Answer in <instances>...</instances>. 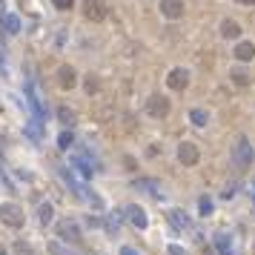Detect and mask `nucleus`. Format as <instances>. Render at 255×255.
Segmentation results:
<instances>
[{
    "label": "nucleus",
    "instance_id": "26",
    "mask_svg": "<svg viewBox=\"0 0 255 255\" xmlns=\"http://www.w3.org/2000/svg\"><path fill=\"white\" fill-rule=\"evenodd\" d=\"M72 3H75V0H52V6H55V9H60V12H69V9H72Z\"/></svg>",
    "mask_w": 255,
    "mask_h": 255
},
{
    "label": "nucleus",
    "instance_id": "2",
    "mask_svg": "<svg viewBox=\"0 0 255 255\" xmlns=\"http://www.w3.org/2000/svg\"><path fill=\"white\" fill-rule=\"evenodd\" d=\"M0 224L9 227V229H20L26 224V215L17 204H0Z\"/></svg>",
    "mask_w": 255,
    "mask_h": 255
},
{
    "label": "nucleus",
    "instance_id": "16",
    "mask_svg": "<svg viewBox=\"0 0 255 255\" xmlns=\"http://www.w3.org/2000/svg\"><path fill=\"white\" fill-rule=\"evenodd\" d=\"M215 250L224 253V255H229L232 253V235H229V232H218V235H215Z\"/></svg>",
    "mask_w": 255,
    "mask_h": 255
},
{
    "label": "nucleus",
    "instance_id": "9",
    "mask_svg": "<svg viewBox=\"0 0 255 255\" xmlns=\"http://www.w3.org/2000/svg\"><path fill=\"white\" fill-rule=\"evenodd\" d=\"M158 9L167 20H181L184 17V0H161Z\"/></svg>",
    "mask_w": 255,
    "mask_h": 255
},
{
    "label": "nucleus",
    "instance_id": "20",
    "mask_svg": "<svg viewBox=\"0 0 255 255\" xmlns=\"http://www.w3.org/2000/svg\"><path fill=\"white\" fill-rule=\"evenodd\" d=\"M84 89H86V95H98L101 92V78L92 72V75H86L84 78Z\"/></svg>",
    "mask_w": 255,
    "mask_h": 255
},
{
    "label": "nucleus",
    "instance_id": "28",
    "mask_svg": "<svg viewBox=\"0 0 255 255\" xmlns=\"http://www.w3.org/2000/svg\"><path fill=\"white\" fill-rule=\"evenodd\" d=\"M15 250H17V253H32V247H29V244H23V241H17Z\"/></svg>",
    "mask_w": 255,
    "mask_h": 255
},
{
    "label": "nucleus",
    "instance_id": "6",
    "mask_svg": "<svg viewBox=\"0 0 255 255\" xmlns=\"http://www.w3.org/2000/svg\"><path fill=\"white\" fill-rule=\"evenodd\" d=\"M55 229H57V235L63 241H78L81 238V224L75 221V218H60V221L55 224Z\"/></svg>",
    "mask_w": 255,
    "mask_h": 255
},
{
    "label": "nucleus",
    "instance_id": "14",
    "mask_svg": "<svg viewBox=\"0 0 255 255\" xmlns=\"http://www.w3.org/2000/svg\"><path fill=\"white\" fill-rule=\"evenodd\" d=\"M221 34L227 37V40H238V37H241V26L235 23V20H229V17H227V20L221 23Z\"/></svg>",
    "mask_w": 255,
    "mask_h": 255
},
{
    "label": "nucleus",
    "instance_id": "1",
    "mask_svg": "<svg viewBox=\"0 0 255 255\" xmlns=\"http://www.w3.org/2000/svg\"><path fill=\"white\" fill-rule=\"evenodd\" d=\"M253 161H255V149H253V143H250V138L238 135L235 143H232V164H235L238 170H250Z\"/></svg>",
    "mask_w": 255,
    "mask_h": 255
},
{
    "label": "nucleus",
    "instance_id": "30",
    "mask_svg": "<svg viewBox=\"0 0 255 255\" xmlns=\"http://www.w3.org/2000/svg\"><path fill=\"white\" fill-rule=\"evenodd\" d=\"M120 255H138V250H132V247H123V250H120Z\"/></svg>",
    "mask_w": 255,
    "mask_h": 255
},
{
    "label": "nucleus",
    "instance_id": "33",
    "mask_svg": "<svg viewBox=\"0 0 255 255\" xmlns=\"http://www.w3.org/2000/svg\"><path fill=\"white\" fill-rule=\"evenodd\" d=\"M253 198H255V195H253Z\"/></svg>",
    "mask_w": 255,
    "mask_h": 255
},
{
    "label": "nucleus",
    "instance_id": "25",
    "mask_svg": "<svg viewBox=\"0 0 255 255\" xmlns=\"http://www.w3.org/2000/svg\"><path fill=\"white\" fill-rule=\"evenodd\" d=\"M198 209H201V215H212V198H201V201H198Z\"/></svg>",
    "mask_w": 255,
    "mask_h": 255
},
{
    "label": "nucleus",
    "instance_id": "22",
    "mask_svg": "<svg viewBox=\"0 0 255 255\" xmlns=\"http://www.w3.org/2000/svg\"><path fill=\"white\" fill-rule=\"evenodd\" d=\"M0 20H3V29H6L9 34H17V32H20V17H17V15H3Z\"/></svg>",
    "mask_w": 255,
    "mask_h": 255
},
{
    "label": "nucleus",
    "instance_id": "29",
    "mask_svg": "<svg viewBox=\"0 0 255 255\" xmlns=\"http://www.w3.org/2000/svg\"><path fill=\"white\" fill-rule=\"evenodd\" d=\"M232 195H235V184H229V187L221 192V198H232Z\"/></svg>",
    "mask_w": 255,
    "mask_h": 255
},
{
    "label": "nucleus",
    "instance_id": "10",
    "mask_svg": "<svg viewBox=\"0 0 255 255\" xmlns=\"http://www.w3.org/2000/svg\"><path fill=\"white\" fill-rule=\"evenodd\" d=\"M57 84H60V89H75L78 86V72L69 66V63H63V66H57Z\"/></svg>",
    "mask_w": 255,
    "mask_h": 255
},
{
    "label": "nucleus",
    "instance_id": "15",
    "mask_svg": "<svg viewBox=\"0 0 255 255\" xmlns=\"http://www.w3.org/2000/svg\"><path fill=\"white\" fill-rule=\"evenodd\" d=\"M57 172H60V178H63V181H66V187L72 189V192H75V195H81V192H84V187H81V184H78V178H75V175H72V172H69L66 167H57Z\"/></svg>",
    "mask_w": 255,
    "mask_h": 255
},
{
    "label": "nucleus",
    "instance_id": "12",
    "mask_svg": "<svg viewBox=\"0 0 255 255\" xmlns=\"http://www.w3.org/2000/svg\"><path fill=\"white\" fill-rule=\"evenodd\" d=\"M167 221H170L175 229H189V227H192V218H189L184 209H170V212H167Z\"/></svg>",
    "mask_w": 255,
    "mask_h": 255
},
{
    "label": "nucleus",
    "instance_id": "3",
    "mask_svg": "<svg viewBox=\"0 0 255 255\" xmlns=\"http://www.w3.org/2000/svg\"><path fill=\"white\" fill-rule=\"evenodd\" d=\"M72 167H75V170H78V175H81V178H86V181H89V178H92L98 170H103V167H98V161H92L86 152L72 155Z\"/></svg>",
    "mask_w": 255,
    "mask_h": 255
},
{
    "label": "nucleus",
    "instance_id": "32",
    "mask_svg": "<svg viewBox=\"0 0 255 255\" xmlns=\"http://www.w3.org/2000/svg\"><path fill=\"white\" fill-rule=\"evenodd\" d=\"M0 255H9V253H6V247H3V244H0Z\"/></svg>",
    "mask_w": 255,
    "mask_h": 255
},
{
    "label": "nucleus",
    "instance_id": "24",
    "mask_svg": "<svg viewBox=\"0 0 255 255\" xmlns=\"http://www.w3.org/2000/svg\"><path fill=\"white\" fill-rule=\"evenodd\" d=\"M72 143H75V135H72V132H60V138H57V146H60V149H69V146H72Z\"/></svg>",
    "mask_w": 255,
    "mask_h": 255
},
{
    "label": "nucleus",
    "instance_id": "4",
    "mask_svg": "<svg viewBox=\"0 0 255 255\" xmlns=\"http://www.w3.org/2000/svg\"><path fill=\"white\" fill-rule=\"evenodd\" d=\"M109 9H106V0H84V17L92 23H101L106 20Z\"/></svg>",
    "mask_w": 255,
    "mask_h": 255
},
{
    "label": "nucleus",
    "instance_id": "31",
    "mask_svg": "<svg viewBox=\"0 0 255 255\" xmlns=\"http://www.w3.org/2000/svg\"><path fill=\"white\" fill-rule=\"evenodd\" d=\"M235 3H244V6H255V0H235Z\"/></svg>",
    "mask_w": 255,
    "mask_h": 255
},
{
    "label": "nucleus",
    "instance_id": "19",
    "mask_svg": "<svg viewBox=\"0 0 255 255\" xmlns=\"http://www.w3.org/2000/svg\"><path fill=\"white\" fill-rule=\"evenodd\" d=\"M229 78H232V84H235V86H250V84H253L250 72H247V69H238V66L229 72Z\"/></svg>",
    "mask_w": 255,
    "mask_h": 255
},
{
    "label": "nucleus",
    "instance_id": "8",
    "mask_svg": "<svg viewBox=\"0 0 255 255\" xmlns=\"http://www.w3.org/2000/svg\"><path fill=\"white\" fill-rule=\"evenodd\" d=\"M178 161H181L184 167H195V164L201 161V149H198L195 143H189V141H184V143L178 146Z\"/></svg>",
    "mask_w": 255,
    "mask_h": 255
},
{
    "label": "nucleus",
    "instance_id": "11",
    "mask_svg": "<svg viewBox=\"0 0 255 255\" xmlns=\"http://www.w3.org/2000/svg\"><path fill=\"white\" fill-rule=\"evenodd\" d=\"M126 218H129V224H132L135 229H146V227H149L146 212H143L138 204H129V206H126Z\"/></svg>",
    "mask_w": 255,
    "mask_h": 255
},
{
    "label": "nucleus",
    "instance_id": "7",
    "mask_svg": "<svg viewBox=\"0 0 255 255\" xmlns=\"http://www.w3.org/2000/svg\"><path fill=\"white\" fill-rule=\"evenodd\" d=\"M187 84H189V69H184V66L170 69V75H167V86H170L172 92H181V89H187Z\"/></svg>",
    "mask_w": 255,
    "mask_h": 255
},
{
    "label": "nucleus",
    "instance_id": "23",
    "mask_svg": "<svg viewBox=\"0 0 255 255\" xmlns=\"http://www.w3.org/2000/svg\"><path fill=\"white\" fill-rule=\"evenodd\" d=\"M46 250H49V255H78L75 250H69L63 241H49V247H46Z\"/></svg>",
    "mask_w": 255,
    "mask_h": 255
},
{
    "label": "nucleus",
    "instance_id": "21",
    "mask_svg": "<svg viewBox=\"0 0 255 255\" xmlns=\"http://www.w3.org/2000/svg\"><path fill=\"white\" fill-rule=\"evenodd\" d=\"M57 120H60L63 126H75V123H78V115H75L69 106H60V109H57Z\"/></svg>",
    "mask_w": 255,
    "mask_h": 255
},
{
    "label": "nucleus",
    "instance_id": "18",
    "mask_svg": "<svg viewBox=\"0 0 255 255\" xmlns=\"http://www.w3.org/2000/svg\"><path fill=\"white\" fill-rule=\"evenodd\" d=\"M189 120H192V126L204 129L206 123H209V112L206 109H189Z\"/></svg>",
    "mask_w": 255,
    "mask_h": 255
},
{
    "label": "nucleus",
    "instance_id": "27",
    "mask_svg": "<svg viewBox=\"0 0 255 255\" xmlns=\"http://www.w3.org/2000/svg\"><path fill=\"white\" fill-rule=\"evenodd\" d=\"M167 253H170V255H189L187 250H184V247H178V244H170V247H167Z\"/></svg>",
    "mask_w": 255,
    "mask_h": 255
},
{
    "label": "nucleus",
    "instance_id": "17",
    "mask_svg": "<svg viewBox=\"0 0 255 255\" xmlns=\"http://www.w3.org/2000/svg\"><path fill=\"white\" fill-rule=\"evenodd\" d=\"M52 212H55V206H52L49 201H43V204L37 206V224H40V227H49V224H52Z\"/></svg>",
    "mask_w": 255,
    "mask_h": 255
},
{
    "label": "nucleus",
    "instance_id": "13",
    "mask_svg": "<svg viewBox=\"0 0 255 255\" xmlns=\"http://www.w3.org/2000/svg\"><path fill=\"white\" fill-rule=\"evenodd\" d=\"M235 57H238L241 63H250L255 57V43H250V40H241L238 46H235V52H232Z\"/></svg>",
    "mask_w": 255,
    "mask_h": 255
},
{
    "label": "nucleus",
    "instance_id": "5",
    "mask_svg": "<svg viewBox=\"0 0 255 255\" xmlns=\"http://www.w3.org/2000/svg\"><path fill=\"white\" fill-rule=\"evenodd\" d=\"M172 109V103L167 95H152L149 101H146V115H152V118H167Z\"/></svg>",
    "mask_w": 255,
    "mask_h": 255
}]
</instances>
